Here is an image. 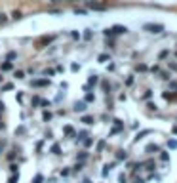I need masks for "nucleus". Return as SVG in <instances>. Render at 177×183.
I'll return each instance as SVG.
<instances>
[{
	"label": "nucleus",
	"instance_id": "obj_30",
	"mask_svg": "<svg viewBox=\"0 0 177 183\" xmlns=\"http://www.w3.org/2000/svg\"><path fill=\"white\" fill-rule=\"evenodd\" d=\"M52 153H53V154H59V145H53V147H52Z\"/></svg>",
	"mask_w": 177,
	"mask_h": 183
},
{
	"label": "nucleus",
	"instance_id": "obj_19",
	"mask_svg": "<svg viewBox=\"0 0 177 183\" xmlns=\"http://www.w3.org/2000/svg\"><path fill=\"white\" fill-rule=\"evenodd\" d=\"M25 132H27V128H25V126H19V128L15 130V136H23Z\"/></svg>",
	"mask_w": 177,
	"mask_h": 183
},
{
	"label": "nucleus",
	"instance_id": "obj_34",
	"mask_svg": "<svg viewBox=\"0 0 177 183\" xmlns=\"http://www.w3.org/2000/svg\"><path fill=\"white\" fill-rule=\"evenodd\" d=\"M0 82H4V76H2V73H0Z\"/></svg>",
	"mask_w": 177,
	"mask_h": 183
},
{
	"label": "nucleus",
	"instance_id": "obj_7",
	"mask_svg": "<svg viewBox=\"0 0 177 183\" xmlns=\"http://www.w3.org/2000/svg\"><path fill=\"white\" fill-rule=\"evenodd\" d=\"M88 157H90V153H88V151H80L78 154H76V160H80V162H84V160H86Z\"/></svg>",
	"mask_w": 177,
	"mask_h": 183
},
{
	"label": "nucleus",
	"instance_id": "obj_3",
	"mask_svg": "<svg viewBox=\"0 0 177 183\" xmlns=\"http://www.w3.org/2000/svg\"><path fill=\"white\" fill-rule=\"evenodd\" d=\"M86 6H88V10H94V12H105V10H107V6H105V4L94 2V0H88Z\"/></svg>",
	"mask_w": 177,
	"mask_h": 183
},
{
	"label": "nucleus",
	"instance_id": "obj_2",
	"mask_svg": "<svg viewBox=\"0 0 177 183\" xmlns=\"http://www.w3.org/2000/svg\"><path fill=\"white\" fill-rule=\"evenodd\" d=\"M143 29L151 34H158V33H164V25H158V23H145Z\"/></svg>",
	"mask_w": 177,
	"mask_h": 183
},
{
	"label": "nucleus",
	"instance_id": "obj_21",
	"mask_svg": "<svg viewBox=\"0 0 177 183\" xmlns=\"http://www.w3.org/2000/svg\"><path fill=\"white\" fill-rule=\"evenodd\" d=\"M40 105H42L44 109H48V107H52V101H46V99H42V101H40Z\"/></svg>",
	"mask_w": 177,
	"mask_h": 183
},
{
	"label": "nucleus",
	"instance_id": "obj_25",
	"mask_svg": "<svg viewBox=\"0 0 177 183\" xmlns=\"http://www.w3.org/2000/svg\"><path fill=\"white\" fill-rule=\"evenodd\" d=\"M17 181H19V175H15V174H13L12 178H10V181H8V183H17Z\"/></svg>",
	"mask_w": 177,
	"mask_h": 183
},
{
	"label": "nucleus",
	"instance_id": "obj_11",
	"mask_svg": "<svg viewBox=\"0 0 177 183\" xmlns=\"http://www.w3.org/2000/svg\"><path fill=\"white\" fill-rule=\"evenodd\" d=\"M21 17H23V13H21L19 10H13V12H12V19H15V21H19Z\"/></svg>",
	"mask_w": 177,
	"mask_h": 183
},
{
	"label": "nucleus",
	"instance_id": "obj_32",
	"mask_svg": "<svg viewBox=\"0 0 177 183\" xmlns=\"http://www.w3.org/2000/svg\"><path fill=\"white\" fill-rule=\"evenodd\" d=\"M49 2H52V4H57V2H61V0H49Z\"/></svg>",
	"mask_w": 177,
	"mask_h": 183
},
{
	"label": "nucleus",
	"instance_id": "obj_4",
	"mask_svg": "<svg viewBox=\"0 0 177 183\" xmlns=\"http://www.w3.org/2000/svg\"><path fill=\"white\" fill-rule=\"evenodd\" d=\"M31 86L34 88H44V86H49V78H36L31 82Z\"/></svg>",
	"mask_w": 177,
	"mask_h": 183
},
{
	"label": "nucleus",
	"instance_id": "obj_23",
	"mask_svg": "<svg viewBox=\"0 0 177 183\" xmlns=\"http://www.w3.org/2000/svg\"><path fill=\"white\" fill-rule=\"evenodd\" d=\"M6 21H8V16H6V13H0V25H4Z\"/></svg>",
	"mask_w": 177,
	"mask_h": 183
},
{
	"label": "nucleus",
	"instance_id": "obj_26",
	"mask_svg": "<svg viewBox=\"0 0 177 183\" xmlns=\"http://www.w3.org/2000/svg\"><path fill=\"white\" fill-rule=\"evenodd\" d=\"M70 36H73L74 40H80V33H76V31H73V33H70Z\"/></svg>",
	"mask_w": 177,
	"mask_h": 183
},
{
	"label": "nucleus",
	"instance_id": "obj_20",
	"mask_svg": "<svg viewBox=\"0 0 177 183\" xmlns=\"http://www.w3.org/2000/svg\"><path fill=\"white\" fill-rule=\"evenodd\" d=\"M15 57H17V54H15V52H10L8 55H6V59H8V61H13Z\"/></svg>",
	"mask_w": 177,
	"mask_h": 183
},
{
	"label": "nucleus",
	"instance_id": "obj_6",
	"mask_svg": "<svg viewBox=\"0 0 177 183\" xmlns=\"http://www.w3.org/2000/svg\"><path fill=\"white\" fill-rule=\"evenodd\" d=\"M86 109H88V105L84 103V101H76V103H74V111H76V112H84Z\"/></svg>",
	"mask_w": 177,
	"mask_h": 183
},
{
	"label": "nucleus",
	"instance_id": "obj_36",
	"mask_svg": "<svg viewBox=\"0 0 177 183\" xmlns=\"http://www.w3.org/2000/svg\"><path fill=\"white\" fill-rule=\"evenodd\" d=\"M0 130H4V122H0Z\"/></svg>",
	"mask_w": 177,
	"mask_h": 183
},
{
	"label": "nucleus",
	"instance_id": "obj_29",
	"mask_svg": "<svg viewBox=\"0 0 177 183\" xmlns=\"http://www.w3.org/2000/svg\"><path fill=\"white\" fill-rule=\"evenodd\" d=\"M31 103H32V105H38V103H40V97H38V95H34Z\"/></svg>",
	"mask_w": 177,
	"mask_h": 183
},
{
	"label": "nucleus",
	"instance_id": "obj_10",
	"mask_svg": "<svg viewBox=\"0 0 177 183\" xmlns=\"http://www.w3.org/2000/svg\"><path fill=\"white\" fill-rule=\"evenodd\" d=\"M63 132H65L67 136H74V128H73V126H70V124H67L65 128H63Z\"/></svg>",
	"mask_w": 177,
	"mask_h": 183
},
{
	"label": "nucleus",
	"instance_id": "obj_28",
	"mask_svg": "<svg viewBox=\"0 0 177 183\" xmlns=\"http://www.w3.org/2000/svg\"><path fill=\"white\" fill-rule=\"evenodd\" d=\"M84 38H86V40L91 38V31H90V29H86V33H84Z\"/></svg>",
	"mask_w": 177,
	"mask_h": 183
},
{
	"label": "nucleus",
	"instance_id": "obj_8",
	"mask_svg": "<svg viewBox=\"0 0 177 183\" xmlns=\"http://www.w3.org/2000/svg\"><path fill=\"white\" fill-rule=\"evenodd\" d=\"M97 61H99V63H107V61H111V55H109V54H101V55L97 57Z\"/></svg>",
	"mask_w": 177,
	"mask_h": 183
},
{
	"label": "nucleus",
	"instance_id": "obj_15",
	"mask_svg": "<svg viewBox=\"0 0 177 183\" xmlns=\"http://www.w3.org/2000/svg\"><path fill=\"white\" fill-rule=\"evenodd\" d=\"M53 74H55L53 69H46V71H42V76H53Z\"/></svg>",
	"mask_w": 177,
	"mask_h": 183
},
{
	"label": "nucleus",
	"instance_id": "obj_9",
	"mask_svg": "<svg viewBox=\"0 0 177 183\" xmlns=\"http://www.w3.org/2000/svg\"><path fill=\"white\" fill-rule=\"evenodd\" d=\"M82 122H84V124H88V126H90V124H94V122H95V118H94V116H90V115H88V116H82Z\"/></svg>",
	"mask_w": 177,
	"mask_h": 183
},
{
	"label": "nucleus",
	"instance_id": "obj_13",
	"mask_svg": "<svg viewBox=\"0 0 177 183\" xmlns=\"http://www.w3.org/2000/svg\"><path fill=\"white\" fill-rule=\"evenodd\" d=\"M42 120H44V122H49V120H52V112H49V111H44V115H42Z\"/></svg>",
	"mask_w": 177,
	"mask_h": 183
},
{
	"label": "nucleus",
	"instance_id": "obj_17",
	"mask_svg": "<svg viewBox=\"0 0 177 183\" xmlns=\"http://www.w3.org/2000/svg\"><path fill=\"white\" fill-rule=\"evenodd\" d=\"M10 172L12 174H19V164H10Z\"/></svg>",
	"mask_w": 177,
	"mask_h": 183
},
{
	"label": "nucleus",
	"instance_id": "obj_33",
	"mask_svg": "<svg viewBox=\"0 0 177 183\" xmlns=\"http://www.w3.org/2000/svg\"><path fill=\"white\" fill-rule=\"evenodd\" d=\"M82 183H94V181H91V179H84Z\"/></svg>",
	"mask_w": 177,
	"mask_h": 183
},
{
	"label": "nucleus",
	"instance_id": "obj_5",
	"mask_svg": "<svg viewBox=\"0 0 177 183\" xmlns=\"http://www.w3.org/2000/svg\"><path fill=\"white\" fill-rule=\"evenodd\" d=\"M13 69V61H4L2 65H0V73H8Z\"/></svg>",
	"mask_w": 177,
	"mask_h": 183
},
{
	"label": "nucleus",
	"instance_id": "obj_1",
	"mask_svg": "<svg viewBox=\"0 0 177 183\" xmlns=\"http://www.w3.org/2000/svg\"><path fill=\"white\" fill-rule=\"evenodd\" d=\"M128 33V27H124V25H114V27H111V29H105L103 34L105 36H112V34H126Z\"/></svg>",
	"mask_w": 177,
	"mask_h": 183
},
{
	"label": "nucleus",
	"instance_id": "obj_16",
	"mask_svg": "<svg viewBox=\"0 0 177 183\" xmlns=\"http://www.w3.org/2000/svg\"><path fill=\"white\" fill-rule=\"evenodd\" d=\"M82 168H84V162H76V164L73 166V170H74V172H82Z\"/></svg>",
	"mask_w": 177,
	"mask_h": 183
},
{
	"label": "nucleus",
	"instance_id": "obj_12",
	"mask_svg": "<svg viewBox=\"0 0 177 183\" xmlns=\"http://www.w3.org/2000/svg\"><path fill=\"white\" fill-rule=\"evenodd\" d=\"M13 78H15V80H23L25 78V73L23 71H15V73H13Z\"/></svg>",
	"mask_w": 177,
	"mask_h": 183
},
{
	"label": "nucleus",
	"instance_id": "obj_18",
	"mask_svg": "<svg viewBox=\"0 0 177 183\" xmlns=\"http://www.w3.org/2000/svg\"><path fill=\"white\" fill-rule=\"evenodd\" d=\"M74 13H76V16H86V13H88V10H82V8H74Z\"/></svg>",
	"mask_w": 177,
	"mask_h": 183
},
{
	"label": "nucleus",
	"instance_id": "obj_24",
	"mask_svg": "<svg viewBox=\"0 0 177 183\" xmlns=\"http://www.w3.org/2000/svg\"><path fill=\"white\" fill-rule=\"evenodd\" d=\"M4 149H6V139H0V154L4 153Z\"/></svg>",
	"mask_w": 177,
	"mask_h": 183
},
{
	"label": "nucleus",
	"instance_id": "obj_14",
	"mask_svg": "<svg viewBox=\"0 0 177 183\" xmlns=\"http://www.w3.org/2000/svg\"><path fill=\"white\" fill-rule=\"evenodd\" d=\"M12 90H13V84L8 82V84H4V86H2V90H0V92H12Z\"/></svg>",
	"mask_w": 177,
	"mask_h": 183
},
{
	"label": "nucleus",
	"instance_id": "obj_31",
	"mask_svg": "<svg viewBox=\"0 0 177 183\" xmlns=\"http://www.w3.org/2000/svg\"><path fill=\"white\" fill-rule=\"evenodd\" d=\"M86 101H94V94H86Z\"/></svg>",
	"mask_w": 177,
	"mask_h": 183
},
{
	"label": "nucleus",
	"instance_id": "obj_35",
	"mask_svg": "<svg viewBox=\"0 0 177 183\" xmlns=\"http://www.w3.org/2000/svg\"><path fill=\"white\" fill-rule=\"evenodd\" d=\"M0 111H4V103H0Z\"/></svg>",
	"mask_w": 177,
	"mask_h": 183
},
{
	"label": "nucleus",
	"instance_id": "obj_22",
	"mask_svg": "<svg viewBox=\"0 0 177 183\" xmlns=\"http://www.w3.org/2000/svg\"><path fill=\"white\" fill-rule=\"evenodd\" d=\"M6 158H8V160H13V158H15V151H8V154H6Z\"/></svg>",
	"mask_w": 177,
	"mask_h": 183
},
{
	"label": "nucleus",
	"instance_id": "obj_27",
	"mask_svg": "<svg viewBox=\"0 0 177 183\" xmlns=\"http://www.w3.org/2000/svg\"><path fill=\"white\" fill-rule=\"evenodd\" d=\"M78 69H80V65H78V63H73V65H70V71H78Z\"/></svg>",
	"mask_w": 177,
	"mask_h": 183
}]
</instances>
